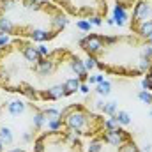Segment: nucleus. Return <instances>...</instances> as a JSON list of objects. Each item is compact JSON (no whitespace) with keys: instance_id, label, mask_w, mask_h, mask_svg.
Segmentation results:
<instances>
[{"instance_id":"nucleus-14","label":"nucleus","mask_w":152,"mask_h":152,"mask_svg":"<svg viewBox=\"0 0 152 152\" xmlns=\"http://www.w3.org/2000/svg\"><path fill=\"white\" fill-rule=\"evenodd\" d=\"M5 42H7V41H5V39H4V34H2V32H0V46H2V44H5Z\"/></svg>"},{"instance_id":"nucleus-15","label":"nucleus","mask_w":152,"mask_h":152,"mask_svg":"<svg viewBox=\"0 0 152 152\" xmlns=\"http://www.w3.org/2000/svg\"><path fill=\"white\" fill-rule=\"evenodd\" d=\"M80 27H81V28H88V25H87L85 21H81V23H80Z\"/></svg>"},{"instance_id":"nucleus-10","label":"nucleus","mask_w":152,"mask_h":152,"mask_svg":"<svg viewBox=\"0 0 152 152\" xmlns=\"http://www.w3.org/2000/svg\"><path fill=\"white\" fill-rule=\"evenodd\" d=\"M97 90H99L101 96H108V94H110V83H108V81H104V83L101 81L99 87H97Z\"/></svg>"},{"instance_id":"nucleus-3","label":"nucleus","mask_w":152,"mask_h":152,"mask_svg":"<svg viewBox=\"0 0 152 152\" xmlns=\"http://www.w3.org/2000/svg\"><path fill=\"white\" fill-rule=\"evenodd\" d=\"M67 27L66 12L50 0H0V32L46 42Z\"/></svg>"},{"instance_id":"nucleus-8","label":"nucleus","mask_w":152,"mask_h":152,"mask_svg":"<svg viewBox=\"0 0 152 152\" xmlns=\"http://www.w3.org/2000/svg\"><path fill=\"white\" fill-rule=\"evenodd\" d=\"M131 32L152 41V0H138L133 7Z\"/></svg>"},{"instance_id":"nucleus-7","label":"nucleus","mask_w":152,"mask_h":152,"mask_svg":"<svg viewBox=\"0 0 152 152\" xmlns=\"http://www.w3.org/2000/svg\"><path fill=\"white\" fill-rule=\"evenodd\" d=\"M55 5H58L66 14L87 20L90 21L92 18H106L108 16V0H50Z\"/></svg>"},{"instance_id":"nucleus-5","label":"nucleus","mask_w":152,"mask_h":152,"mask_svg":"<svg viewBox=\"0 0 152 152\" xmlns=\"http://www.w3.org/2000/svg\"><path fill=\"white\" fill-rule=\"evenodd\" d=\"M60 129L87 138H97L106 131V118L90 112L83 104H69L58 112Z\"/></svg>"},{"instance_id":"nucleus-1","label":"nucleus","mask_w":152,"mask_h":152,"mask_svg":"<svg viewBox=\"0 0 152 152\" xmlns=\"http://www.w3.org/2000/svg\"><path fill=\"white\" fill-rule=\"evenodd\" d=\"M88 80V69L75 51L57 48L48 55L28 39L0 46V88L34 103L60 101L76 94Z\"/></svg>"},{"instance_id":"nucleus-4","label":"nucleus","mask_w":152,"mask_h":152,"mask_svg":"<svg viewBox=\"0 0 152 152\" xmlns=\"http://www.w3.org/2000/svg\"><path fill=\"white\" fill-rule=\"evenodd\" d=\"M46 122V110L34 101L7 99L0 103V143L5 149H25L36 142Z\"/></svg>"},{"instance_id":"nucleus-13","label":"nucleus","mask_w":152,"mask_h":152,"mask_svg":"<svg viewBox=\"0 0 152 152\" xmlns=\"http://www.w3.org/2000/svg\"><path fill=\"white\" fill-rule=\"evenodd\" d=\"M7 152H28L27 149H11V151H7Z\"/></svg>"},{"instance_id":"nucleus-16","label":"nucleus","mask_w":152,"mask_h":152,"mask_svg":"<svg viewBox=\"0 0 152 152\" xmlns=\"http://www.w3.org/2000/svg\"><path fill=\"white\" fill-rule=\"evenodd\" d=\"M2 151H4V147H2V143H0V152H2Z\"/></svg>"},{"instance_id":"nucleus-9","label":"nucleus","mask_w":152,"mask_h":152,"mask_svg":"<svg viewBox=\"0 0 152 152\" xmlns=\"http://www.w3.org/2000/svg\"><path fill=\"white\" fill-rule=\"evenodd\" d=\"M138 0H115V4L118 5V7H122V9H129V7H134V4H136Z\"/></svg>"},{"instance_id":"nucleus-11","label":"nucleus","mask_w":152,"mask_h":152,"mask_svg":"<svg viewBox=\"0 0 152 152\" xmlns=\"http://www.w3.org/2000/svg\"><path fill=\"white\" fill-rule=\"evenodd\" d=\"M115 118H117L118 124H129V115L126 113V112H118Z\"/></svg>"},{"instance_id":"nucleus-6","label":"nucleus","mask_w":152,"mask_h":152,"mask_svg":"<svg viewBox=\"0 0 152 152\" xmlns=\"http://www.w3.org/2000/svg\"><path fill=\"white\" fill-rule=\"evenodd\" d=\"M32 152H85V149L76 134L64 129H50L36 138Z\"/></svg>"},{"instance_id":"nucleus-2","label":"nucleus","mask_w":152,"mask_h":152,"mask_svg":"<svg viewBox=\"0 0 152 152\" xmlns=\"http://www.w3.org/2000/svg\"><path fill=\"white\" fill-rule=\"evenodd\" d=\"M80 48L104 75L136 78L152 69V41L136 34H88L80 39Z\"/></svg>"},{"instance_id":"nucleus-12","label":"nucleus","mask_w":152,"mask_h":152,"mask_svg":"<svg viewBox=\"0 0 152 152\" xmlns=\"http://www.w3.org/2000/svg\"><path fill=\"white\" fill-rule=\"evenodd\" d=\"M140 99L145 101V103H152V96L147 94V92H140Z\"/></svg>"}]
</instances>
